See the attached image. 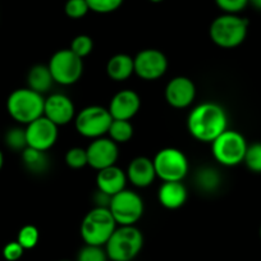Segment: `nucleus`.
I'll return each mask as SVG.
<instances>
[{
  "instance_id": "nucleus-24",
  "label": "nucleus",
  "mask_w": 261,
  "mask_h": 261,
  "mask_svg": "<svg viewBox=\"0 0 261 261\" xmlns=\"http://www.w3.org/2000/svg\"><path fill=\"white\" fill-rule=\"evenodd\" d=\"M108 135L115 144H125L134 136V125L130 124L129 120L113 119Z\"/></svg>"
},
{
  "instance_id": "nucleus-4",
  "label": "nucleus",
  "mask_w": 261,
  "mask_h": 261,
  "mask_svg": "<svg viewBox=\"0 0 261 261\" xmlns=\"http://www.w3.org/2000/svg\"><path fill=\"white\" fill-rule=\"evenodd\" d=\"M45 97L39 92L29 89L14 90L7 100L9 115L19 124H30L44 115Z\"/></svg>"
},
{
  "instance_id": "nucleus-39",
  "label": "nucleus",
  "mask_w": 261,
  "mask_h": 261,
  "mask_svg": "<svg viewBox=\"0 0 261 261\" xmlns=\"http://www.w3.org/2000/svg\"><path fill=\"white\" fill-rule=\"evenodd\" d=\"M59 261H71V260H59Z\"/></svg>"
},
{
  "instance_id": "nucleus-32",
  "label": "nucleus",
  "mask_w": 261,
  "mask_h": 261,
  "mask_svg": "<svg viewBox=\"0 0 261 261\" xmlns=\"http://www.w3.org/2000/svg\"><path fill=\"white\" fill-rule=\"evenodd\" d=\"M90 11L95 13L107 14L115 12L122 7L124 0H86Z\"/></svg>"
},
{
  "instance_id": "nucleus-27",
  "label": "nucleus",
  "mask_w": 261,
  "mask_h": 261,
  "mask_svg": "<svg viewBox=\"0 0 261 261\" xmlns=\"http://www.w3.org/2000/svg\"><path fill=\"white\" fill-rule=\"evenodd\" d=\"M76 261H109L104 246L85 245L79 251Z\"/></svg>"
},
{
  "instance_id": "nucleus-7",
  "label": "nucleus",
  "mask_w": 261,
  "mask_h": 261,
  "mask_svg": "<svg viewBox=\"0 0 261 261\" xmlns=\"http://www.w3.org/2000/svg\"><path fill=\"white\" fill-rule=\"evenodd\" d=\"M152 163L156 177L163 182H182L190 169L186 155L174 147H165L158 151Z\"/></svg>"
},
{
  "instance_id": "nucleus-5",
  "label": "nucleus",
  "mask_w": 261,
  "mask_h": 261,
  "mask_svg": "<svg viewBox=\"0 0 261 261\" xmlns=\"http://www.w3.org/2000/svg\"><path fill=\"white\" fill-rule=\"evenodd\" d=\"M117 225L108 207L95 206L85 215L80 232L85 245L105 246Z\"/></svg>"
},
{
  "instance_id": "nucleus-11",
  "label": "nucleus",
  "mask_w": 261,
  "mask_h": 261,
  "mask_svg": "<svg viewBox=\"0 0 261 261\" xmlns=\"http://www.w3.org/2000/svg\"><path fill=\"white\" fill-rule=\"evenodd\" d=\"M135 73L145 81H155L165 74L168 69V59L160 50H141L134 58Z\"/></svg>"
},
{
  "instance_id": "nucleus-26",
  "label": "nucleus",
  "mask_w": 261,
  "mask_h": 261,
  "mask_svg": "<svg viewBox=\"0 0 261 261\" xmlns=\"http://www.w3.org/2000/svg\"><path fill=\"white\" fill-rule=\"evenodd\" d=\"M40 232L35 225L27 224L22 227L18 232V237H17V242L24 248V250H31V248L36 247L39 243Z\"/></svg>"
},
{
  "instance_id": "nucleus-12",
  "label": "nucleus",
  "mask_w": 261,
  "mask_h": 261,
  "mask_svg": "<svg viewBox=\"0 0 261 261\" xmlns=\"http://www.w3.org/2000/svg\"><path fill=\"white\" fill-rule=\"evenodd\" d=\"M26 137L27 146L47 151L58 140V125L42 115L26 125Z\"/></svg>"
},
{
  "instance_id": "nucleus-17",
  "label": "nucleus",
  "mask_w": 261,
  "mask_h": 261,
  "mask_svg": "<svg viewBox=\"0 0 261 261\" xmlns=\"http://www.w3.org/2000/svg\"><path fill=\"white\" fill-rule=\"evenodd\" d=\"M127 179L136 187L145 188L156 178L154 163L146 156H137L129 163L127 169Z\"/></svg>"
},
{
  "instance_id": "nucleus-13",
  "label": "nucleus",
  "mask_w": 261,
  "mask_h": 261,
  "mask_svg": "<svg viewBox=\"0 0 261 261\" xmlns=\"http://www.w3.org/2000/svg\"><path fill=\"white\" fill-rule=\"evenodd\" d=\"M87 151V165L96 169L97 172L105 168H109L115 165L119 151H118V144H115L113 140L100 137L95 139L89 147Z\"/></svg>"
},
{
  "instance_id": "nucleus-3",
  "label": "nucleus",
  "mask_w": 261,
  "mask_h": 261,
  "mask_svg": "<svg viewBox=\"0 0 261 261\" xmlns=\"http://www.w3.org/2000/svg\"><path fill=\"white\" fill-rule=\"evenodd\" d=\"M248 21L238 14L224 13L212 22L209 35L212 41L223 49H234L245 41Z\"/></svg>"
},
{
  "instance_id": "nucleus-30",
  "label": "nucleus",
  "mask_w": 261,
  "mask_h": 261,
  "mask_svg": "<svg viewBox=\"0 0 261 261\" xmlns=\"http://www.w3.org/2000/svg\"><path fill=\"white\" fill-rule=\"evenodd\" d=\"M90 12L86 0H67L64 6L65 16L72 19L84 18Z\"/></svg>"
},
{
  "instance_id": "nucleus-36",
  "label": "nucleus",
  "mask_w": 261,
  "mask_h": 261,
  "mask_svg": "<svg viewBox=\"0 0 261 261\" xmlns=\"http://www.w3.org/2000/svg\"><path fill=\"white\" fill-rule=\"evenodd\" d=\"M3 165H4V155H3V152L0 151V170H2Z\"/></svg>"
},
{
  "instance_id": "nucleus-28",
  "label": "nucleus",
  "mask_w": 261,
  "mask_h": 261,
  "mask_svg": "<svg viewBox=\"0 0 261 261\" xmlns=\"http://www.w3.org/2000/svg\"><path fill=\"white\" fill-rule=\"evenodd\" d=\"M243 163L252 173H261V142L248 145Z\"/></svg>"
},
{
  "instance_id": "nucleus-9",
  "label": "nucleus",
  "mask_w": 261,
  "mask_h": 261,
  "mask_svg": "<svg viewBox=\"0 0 261 261\" xmlns=\"http://www.w3.org/2000/svg\"><path fill=\"white\" fill-rule=\"evenodd\" d=\"M109 210L118 225H135L144 214V201L139 193L124 188L112 196Z\"/></svg>"
},
{
  "instance_id": "nucleus-1",
  "label": "nucleus",
  "mask_w": 261,
  "mask_h": 261,
  "mask_svg": "<svg viewBox=\"0 0 261 261\" xmlns=\"http://www.w3.org/2000/svg\"><path fill=\"white\" fill-rule=\"evenodd\" d=\"M225 110L215 102H202L191 110L187 128L191 136L200 142L212 144L218 136L228 129Z\"/></svg>"
},
{
  "instance_id": "nucleus-37",
  "label": "nucleus",
  "mask_w": 261,
  "mask_h": 261,
  "mask_svg": "<svg viewBox=\"0 0 261 261\" xmlns=\"http://www.w3.org/2000/svg\"><path fill=\"white\" fill-rule=\"evenodd\" d=\"M149 2H151V3H162L164 0H149Z\"/></svg>"
},
{
  "instance_id": "nucleus-16",
  "label": "nucleus",
  "mask_w": 261,
  "mask_h": 261,
  "mask_svg": "<svg viewBox=\"0 0 261 261\" xmlns=\"http://www.w3.org/2000/svg\"><path fill=\"white\" fill-rule=\"evenodd\" d=\"M141 99L134 90H122L110 100L108 110L113 119L130 120L139 113Z\"/></svg>"
},
{
  "instance_id": "nucleus-33",
  "label": "nucleus",
  "mask_w": 261,
  "mask_h": 261,
  "mask_svg": "<svg viewBox=\"0 0 261 261\" xmlns=\"http://www.w3.org/2000/svg\"><path fill=\"white\" fill-rule=\"evenodd\" d=\"M218 8L228 14H238L248 6V0H215Z\"/></svg>"
},
{
  "instance_id": "nucleus-22",
  "label": "nucleus",
  "mask_w": 261,
  "mask_h": 261,
  "mask_svg": "<svg viewBox=\"0 0 261 261\" xmlns=\"http://www.w3.org/2000/svg\"><path fill=\"white\" fill-rule=\"evenodd\" d=\"M22 162L26 169L29 172L34 173V174H41L49 169L50 160L47 158L46 151H41V150L32 149V147L27 146L26 149L22 151Z\"/></svg>"
},
{
  "instance_id": "nucleus-6",
  "label": "nucleus",
  "mask_w": 261,
  "mask_h": 261,
  "mask_svg": "<svg viewBox=\"0 0 261 261\" xmlns=\"http://www.w3.org/2000/svg\"><path fill=\"white\" fill-rule=\"evenodd\" d=\"M247 142L245 137L233 129H225L212 142L213 156L224 167H234L243 163Z\"/></svg>"
},
{
  "instance_id": "nucleus-14",
  "label": "nucleus",
  "mask_w": 261,
  "mask_h": 261,
  "mask_svg": "<svg viewBox=\"0 0 261 261\" xmlns=\"http://www.w3.org/2000/svg\"><path fill=\"white\" fill-rule=\"evenodd\" d=\"M196 96V87L192 80L185 76L174 77L165 87V100L175 109L190 107Z\"/></svg>"
},
{
  "instance_id": "nucleus-8",
  "label": "nucleus",
  "mask_w": 261,
  "mask_h": 261,
  "mask_svg": "<svg viewBox=\"0 0 261 261\" xmlns=\"http://www.w3.org/2000/svg\"><path fill=\"white\" fill-rule=\"evenodd\" d=\"M47 67L54 82L63 86L76 84L84 73L82 58L77 57L71 49H63L55 53Z\"/></svg>"
},
{
  "instance_id": "nucleus-21",
  "label": "nucleus",
  "mask_w": 261,
  "mask_h": 261,
  "mask_svg": "<svg viewBox=\"0 0 261 261\" xmlns=\"http://www.w3.org/2000/svg\"><path fill=\"white\" fill-rule=\"evenodd\" d=\"M54 80H53L51 73L47 65L36 64L30 69L27 74V85L29 89L44 95L47 90L51 89Z\"/></svg>"
},
{
  "instance_id": "nucleus-38",
  "label": "nucleus",
  "mask_w": 261,
  "mask_h": 261,
  "mask_svg": "<svg viewBox=\"0 0 261 261\" xmlns=\"http://www.w3.org/2000/svg\"><path fill=\"white\" fill-rule=\"evenodd\" d=\"M258 234H260V240H261V225H260V230H258Z\"/></svg>"
},
{
  "instance_id": "nucleus-20",
  "label": "nucleus",
  "mask_w": 261,
  "mask_h": 261,
  "mask_svg": "<svg viewBox=\"0 0 261 261\" xmlns=\"http://www.w3.org/2000/svg\"><path fill=\"white\" fill-rule=\"evenodd\" d=\"M107 73L113 81H125L135 73L134 58L127 54L113 55L107 63Z\"/></svg>"
},
{
  "instance_id": "nucleus-31",
  "label": "nucleus",
  "mask_w": 261,
  "mask_h": 261,
  "mask_svg": "<svg viewBox=\"0 0 261 261\" xmlns=\"http://www.w3.org/2000/svg\"><path fill=\"white\" fill-rule=\"evenodd\" d=\"M69 49L77 55V57L82 58L90 54L94 49V41H92L91 37L89 35H79V36L74 37L71 42V47Z\"/></svg>"
},
{
  "instance_id": "nucleus-23",
  "label": "nucleus",
  "mask_w": 261,
  "mask_h": 261,
  "mask_svg": "<svg viewBox=\"0 0 261 261\" xmlns=\"http://www.w3.org/2000/svg\"><path fill=\"white\" fill-rule=\"evenodd\" d=\"M195 182L200 191L212 193L215 192L219 188L220 182H222V177H220L219 172L215 168L202 167L196 172Z\"/></svg>"
},
{
  "instance_id": "nucleus-19",
  "label": "nucleus",
  "mask_w": 261,
  "mask_h": 261,
  "mask_svg": "<svg viewBox=\"0 0 261 261\" xmlns=\"http://www.w3.org/2000/svg\"><path fill=\"white\" fill-rule=\"evenodd\" d=\"M158 200L165 209H179L187 201V188L182 182H164L158 192Z\"/></svg>"
},
{
  "instance_id": "nucleus-34",
  "label": "nucleus",
  "mask_w": 261,
  "mask_h": 261,
  "mask_svg": "<svg viewBox=\"0 0 261 261\" xmlns=\"http://www.w3.org/2000/svg\"><path fill=\"white\" fill-rule=\"evenodd\" d=\"M24 248L17 241L9 242L4 246L3 256L7 261H17L23 256Z\"/></svg>"
},
{
  "instance_id": "nucleus-15",
  "label": "nucleus",
  "mask_w": 261,
  "mask_h": 261,
  "mask_svg": "<svg viewBox=\"0 0 261 261\" xmlns=\"http://www.w3.org/2000/svg\"><path fill=\"white\" fill-rule=\"evenodd\" d=\"M74 114V104L67 95L53 94L45 99L44 117L55 123L58 127L68 124L71 120H73Z\"/></svg>"
},
{
  "instance_id": "nucleus-29",
  "label": "nucleus",
  "mask_w": 261,
  "mask_h": 261,
  "mask_svg": "<svg viewBox=\"0 0 261 261\" xmlns=\"http://www.w3.org/2000/svg\"><path fill=\"white\" fill-rule=\"evenodd\" d=\"M65 164L72 169H81L87 165V151L82 147H72L65 152Z\"/></svg>"
},
{
  "instance_id": "nucleus-18",
  "label": "nucleus",
  "mask_w": 261,
  "mask_h": 261,
  "mask_svg": "<svg viewBox=\"0 0 261 261\" xmlns=\"http://www.w3.org/2000/svg\"><path fill=\"white\" fill-rule=\"evenodd\" d=\"M127 183V174L124 170L118 168L117 165H112L97 172L96 186L97 190L102 191L107 195L114 196L118 192L125 188Z\"/></svg>"
},
{
  "instance_id": "nucleus-35",
  "label": "nucleus",
  "mask_w": 261,
  "mask_h": 261,
  "mask_svg": "<svg viewBox=\"0 0 261 261\" xmlns=\"http://www.w3.org/2000/svg\"><path fill=\"white\" fill-rule=\"evenodd\" d=\"M248 4L255 7L257 11H261V0H248Z\"/></svg>"
},
{
  "instance_id": "nucleus-10",
  "label": "nucleus",
  "mask_w": 261,
  "mask_h": 261,
  "mask_svg": "<svg viewBox=\"0 0 261 261\" xmlns=\"http://www.w3.org/2000/svg\"><path fill=\"white\" fill-rule=\"evenodd\" d=\"M112 115L109 110L99 105L86 107L76 115L74 125L80 135L87 139H100L108 134L112 124Z\"/></svg>"
},
{
  "instance_id": "nucleus-25",
  "label": "nucleus",
  "mask_w": 261,
  "mask_h": 261,
  "mask_svg": "<svg viewBox=\"0 0 261 261\" xmlns=\"http://www.w3.org/2000/svg\"><path fill=\"white\" fill-rule=\"evenodd\" d=\"M4 141L8 149L12 151H23L27 147V137L26 128L22 127H12L7 130Z\"/></svg>"
},
{
  "instance_id": "nucleus-2",
  "label": "nucleus",
  "mask_w": 261,
  "mask_h": 261,
  "mask_svg": "<svg viewBox=\"0 0 261 261\" xmlns=\"http://www.w3.org/2000/svg\"><path fill=\"white\" fill-rule=\"evenodd\" d=\"M144 236L135 225H119L104 246L110 261H134L141 252Z\"/></svg>"
}]
</instances>
